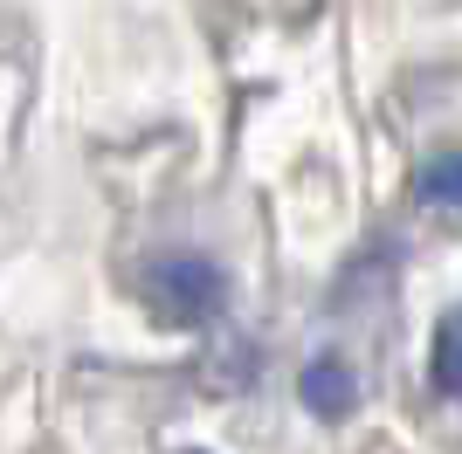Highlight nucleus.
<instances>
[{
  "mask_svg": "<svg viewBox=\"0 0 462 454\" xmlns=\"http://www.w3.org/2000/svg\"><path fill=\"white\" fill-rule=\"evenodd\" d=\"M414 200L448 221H462V151H435L421 172H414Z\"/></svg>",
  "mask_w": 462,
  "mask_h": 454,
  "instance_id": "obj_4",
  "label": "nucleus"
},
{
  "mask_svg": "<svg viewBox=\"0 0 462 454\" xmlns=\"http://www.w3.org/2000/svg\"><path fill=\"white\" fill-rule=\"evenodd\" d=\"M145 303L159 323L200 331V323H221V310H228V276L208 255H159L145 268Z\"/></svg>",
  "mask_w": 462,
  "mask_h": 454,
  "instance_id": "obj_1",
  "label": "nucleus"
},
{
  "mask_svg": "<svg viewBox=\"0 0 462 454\" xmlns=\"http://www.w3.org/2000/svg\"><path fill=\"white\" fill-rule=\"evenodd\" d=\"M428 386L442 399H462V303L435 317V344H428Z\"/></svg>",
  "mask_w": 462,
  "mask_h": 454,
  "instance_id": "obj_3",
  "label": "nucleus"
},
{
  "mask_svg": "<svg viewBox=\"0 0 462 454\" xmlns=\"http://www.w3.org/2000/svg\"><path fill=\"white\" fill-rule=\"evenodd\" d=\"M297 393H304V406L318 420H346L352 406H359V378H352V365L338 359V351H318V359L304 365V378H297Z\"/></svg>",
  "mask_w": 462,
  "mask_h": 454,
  "instance_id": "obj_2",
  "label": "nucleus"
},
{
  "mask_svg": "<svg viewBox=\"0 0 462 454\" xmlns=\"http://www.w3.org/2000/svg\"><path fill=\"white\" fill-rule=\"evenodd\" d=\"M193 454H200V448H193Z\"/></svg>",
  "mask_w": 462,
  "mask_h": 454,
  "instance_id": "obj_5",
  "label": "nucleus"
}]
</instances>
